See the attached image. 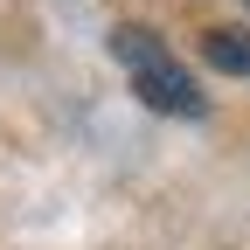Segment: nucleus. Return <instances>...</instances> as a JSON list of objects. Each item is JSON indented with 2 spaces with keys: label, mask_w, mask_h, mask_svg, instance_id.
I'll use <instances>...</instances> for the list:
<instances>
[{
  "label": "nucleus",
  "mask_w": 250,
  "mask_h": 250,
  "mask_svg": "<svg viewBox=\"0 0 250 250\" xmlns=\"http://www.w3.org/2000/svg\"><path fill=\"white\" fill-rule=\"evenodd\" d=\"M111 56L125 62V77H132V90H139V104H153V111H167V118H202L208 111V98L195 90V77L174 62V49L153 35V28H111Z\"/></svg>",
  "instance_id": "obj_1"
},
{
  "label": "nucleus",
  "mask_w": 250,
  "mask_h": 250,
  "mask_svg": "<svg viewBox=\"0 0 250 250\" xmlns=\"http://www.w3.org/2000/svg\"><path fill=\"white\" fill-rule=\"evenodd\" d=\"M202 62L223 77H250V28H208L202 35Z\"/></svg>",
  "instance_id": "obj_2"
}]
</instances>
